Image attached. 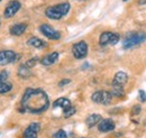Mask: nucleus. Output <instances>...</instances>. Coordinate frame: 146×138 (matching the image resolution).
Returning a JSON list of instances; mask_svg holds the SVG:
<instances>
[{
	"label": "nucleus",
	"mask_w": 146,
	"mask_h": 138,
	"mask_svg": "<svg viewBox=\"0 0 146 138\" xmlns=\"http://www.w3.org/2000/svg\"><path fill=\"white\" fill-rule=\"evenodd\" d=\"M70 8H71V5L69 2H62V3L55 5V6H52V7H48L45 10V15L50 19L60 20L65 15H68V13L70 11Z\"/></svg>",
	"instance_id": "2"
},
{
	"label": "nucleus",
	"mask_w": 146,
	"mask_h": 138,
	"mask_svg": "<svg viewBox=\"0 0 146 138\" xmlns=\"http://www.w3.org/2000/svg\"><path fill=\"white\" fill-rule=\"evenodd\" d=\"M39 130H40V125L38 122H32L24 130L23 136H24V138H37Z\"/></svg>",
	"instance_id": "10"
},
{
	"label": "nucleus",
	"mask_w": 146,
	"mask_h": 138,
	"mask_svg": "<svg viewBox=\"0 0 146 138\" xmlns=\"http://www.w3.org/2000/svg\"><path fill=\"white\" fill-rule=\"evenodd\" d=\"M123 1H127V0H123Z\"/></svg>",
	"instance_id": "29"
},
{
	"label": "nucleus",
	"mask_w": 146,
	"mask_h": 138,
	"mask_svg": "<svg viewBox=\"0 0 146 138\" xmlns=\"http://www.w3.org/2000/svg\"><path fill=\"white\" fill-rule=\"evenodd\" d=\"M139 100L142 102H145L146 101V93L144 90H139Z\"/></svg>",
	"instance_id": "26"
},
{
	"label": "nucleus",
	"mask_w": 146,
	"mask_h": 138,
	"mask_svg": "<svg viewBox=\"0 0 146 138\" xmlns=\"http://www.w3.org/2000/svg\"><path fill=\"white\" fill-rule=\"evenodd\" d=\"M54 138H68V135H66V133L64 130L60 129L54 134Z\"/></svg>",
	"instance_id": "22"
},
{
	"label": "nucleus",
	"mask_w": 146,
	"mask_h": 138,
	"mask_svg": "<svg viewBox=\"0 0 146 138\" xmlns=\"http://www.w3.org/2000/svg\"><path fill=\"white\" fill-rule=\"evenodd\" d=\"M71 101L66 98H58L57 100H55L54 104H53V108L56 109V108H62L63 111L68 110L69 108H71Z\"/></svg>",
	"instance_id": "14"
},
{
	"label": "nucleus",
	"mask_w": 146,
	"mask_h": 138,
	"mask_svg": "<svg viewBox=\"0 0 146 138\" xmlns=\"http://www.w3.org/2000/svg\"><path fill=\"white\" fill-rule=\"evenodd\" d=\"M72 54L78 60L84 58L88 54V44L84 40H80V42L75 43L72 47Z\"/></svg>",
	"instance_id": "6"
},
{
	"label": "nucleus",
	"mask_w": 146,
	"mask_h": 138,
	"mask_svg": "<svg viewBox=\"0 0 146 138\" xmlns=\"http://www.w3.org/2000/svg\"><path fill=\"white\" fill-rule=\"evenodd\" d=\"M18 75L23 79H26L28 76H31V71H29V68L26 66V64H23L18 68Z\"/></svg>",
	"instance_id": "19"
},
{
	"label": "nucleus",
	"mask_w": 146,
	"mask_h": 138,
	"mask_svg": "<svg viewBox=\"0 0 146 138\" xmlns=\"http://www.w3.org/2000/svg\"><path fill=\"white\" fill-rule=\"evenodd\" d=\"M11 88H13L11 83H9V82H7V81L0 82V94L9 92V91L11 90Z\"/></svg>",
	"instance_id": "20"
},
{
	"label": "nucleus",
	"mask_w": 146,
	"mask_h": 138,
	"mask_svg": "<svg viewBox=\"0 0 146 138\" xmlns=\"http://www.w3.org/2000/svg\"><path fill=\"white\" fill-rule=\"evenodd\" d=\"M39 32L44 35L45 37H47L48 39L52 40H57L61 38V34L60 32H57L56 29H54L52 26L47 25V24H43L39 26Z\"/></svg>",
	"instance_id": "8"
},
{
	"label": "nucleus",
	"mask_w": 146,
	"mask_h": 138,
	"mask_svg": "<svg viewBox=\"0 0 146 138\" xmlns=\"http://www.w3.org/2000/svg\"><path fill=\"white\" fill-rule=\"evenodd\" d=\"M79 1H82V0H79Z\"/></svg>",
	"instance_id": "30"
},
{
	"label": "nucleus",
	"mask_w": 146,
	"mask_h": 138,
	"mask_svg": "<svg viewBox=\"0 0 146 138\" xmlns=\"http://www.w3.org/2000/svg\"><path fill=\"white\" fill-rule=\"evenodd\" d=\"M146 40V34L145 33H130L125 36V38L123 39V48L129 50L133 47H136L138 45H141L142 43H144Z\"/></svg>",
	"instance_id": "3"
},
{
	"label": "nucleus",
	"mask_w": 146,
	"mask_h": 138,
	"mask_svg": "<svg viewBox=\"0 0 146 138\" xmlns=\"http://www.w3.org/2000/svg\"><path fill=\"white\" fill-rule=\"evenodd\" d=\"M75 111H76V109H75L74 107H71V108H69L68 110L64 111L63 116H64V118H70L71 116H73V115L75 113Z\"/></svg>",
	"instance_id": "21"
},
{
	"label": "nucleus",
	"mask_w": 146,
	"mask_h": 138,
	"mask_svg": "<svg viewBox=\"0 0 146 138\" xmlns=\"http://www.w3.org/2000/svg\"><path fill=\"white\" fill-rule=\"evenodd\" d=\"M111 99H112V94L109 91H104V90L96 91L91 96V100L94 104H105V105L109 104L111 102Z\"/></svg>",
	"instance_id": "4"
},
{
	"label": "nucleus",
	"mask_w": 146,
	"mask_h": 138,
	"mask_svg": "<svg viewBox=\"0 0 146 138\" xmlns=\"http://www.w3.org/2000/svg\"><path fill=\"white\" fill-rule=\"evenodd\" d=\"M101 120H102V117H101L100 115H98V113H93V115H90V116L87 118L86 123H87V126H88L89 128H92L93 126L98 125Z\"/></svg>",
	"instance_id": "17"
},
{
	"label": "nucleus",
	"mask_w": 146,
	"mask_h": 138,
	"mask_svg": "<svg viewBox=\"0 0 146 138\" xmlns=\"http://www.w3.org/2000/svg\"><path fill=\"white\" fill-rule=\"evenodd\" d=\"M36 62H37V58L35 57V58H32V60H28L25 64H26V66H28V68H33L35 64H36Z\"/></svg>",
	"instance_id": "23"
},
{
	"label": "nucleus",
	"mask_w": 146,
	"mask_h": 138,
	"mask_svg": "<svg viewBox=\"0 0 146 138\" xmlns=\"http://www.w3.org/2000/svg\"><path fill=\"white\" fill-rule=\"evenodd\" d=\"M120 37L118 34H115V33H111V32H105L100 35V38H99V44L101 46H107V45H116L118 42H119Z\"/></svg>",
	"instance_id": "5"
},
{
	"label": "nucleus",
	"mask_w": 146,
	"mask_h": 138,
	"mask_svg": "<svg viewBox=\"0 0 146 138\" xmlns=\"http://www.w3.org/2000/svg\"><path fill=\"white\" fill-rule=\"evenodd\" d=\"M128 81V75L120 71V72H117L115 78H113V81H112V86H124Z\"/></svg>",
	"instance_id": "12"
},
{
	"label": "nucleus",
	"mask_w": 146,
	"mask_h": 138,
	"mask_svg": "<svg viewBox=\"0 0 146 138\" xmlns=\"http://www.w3.org/2000/svg\"><path fill=\"white\" fill-rule=\"evenodd\" d=\"M48 107V97L42 89H27L21 98L23 110L29 113H42Z\"/></svg>",
	"instance_id": "1"
},
{
	"label": "nucleus",
	"mask_w": 146,
	"mask_h": 138,
	"mask_svg": "<svg viewBox=\"0 0 146 138\" xmlns=\"http://www.w3.org/2000/svg\"><path fill=\"white\" fill-rule=\"evenodd\" d=\"M110 93L112 94V97H116V98H121V97H124V94H125L124 86H112V90L110 91Z\"/></svg>",
	"instance_id": "18"
},
{
	"label": "nucleus",
	"mask_w": 146,
	"mask_h": 138,
	"mask_svg": "<svg viewBox=\"0 0 146 138\" xmlns=\"http://www.w3.org/2000/svg\"><path fill=\"white\" fill-rule=\"evenodd\" d=\"M21 8V3L19 2L18 0H11L7 6H6V8H5V17L6 18H11L14 17L17 13H18V10Z\"/></svg>",
	"instance_id": "9"
},
{
	"label": "nucleus",
	"mask_w": 146,
	"mask_h": 138,
	"mask_svg": "<svg viewBox=\"0 0 146 138\" xmlns=\"http://www.w3.org/2000/svg\"><path fill=\"white\" fill-rule=\"evenodd\" d=\"M26 28H27L26 24H15L10 27V34L14 36H20L25 33Z\"/></svg>",
	"instance_id": "16"
},
{
	"label": "nucleus",
	"mask_w": 146,
	"mask_h": 138,
	"mask_svg": "<svg viewBox=\"0 0 146 138\" xmlns=\"http://www.w3.org/2000/svg\"><path fill=\"white\" fill-rule=\"evenodd\" d=\"M70 82H71L70 80H62V81H61V82L58 83V86H65V84H69Z\"/></svg>",
	"instance_id": "27"
},
{
	"label": "nucleus",
	"mask_w": 146,
	"mask_h": 138,
	"mask_svg": "<svg viewBox=\"0 0 146 138\" xmlns=\"http://www.w3.org/2000/svg\"><path fill=\"white\" fill-rule=\"evenodd\" d=\"M0 1H1V0H0Z\"/></svg>",
	"instance_id": "31"
},
{
	"label": "nucleus",
	"mask_w": 146,
	"mask_h": 138,
	"mask_svg": "<svg viewBox=\"0 0 146 138\" xmlns=\"http://www.w3.org/2000/svg\"><path fill=\"white\" fill-rule=\"evenodd\" d=\"M58 55H60V54H58L57 52L51 53V54L46 55L45 57H43V58H42V61H40V63H42L43 65H45V66L53 65L54 63L57 62V60H58Z\"/></svg>",
	"instance_id": "13"
},
{
	"label": "nucleus",
	"mask_w": 146,
	"mask_h": 138,
	"mask_svg": "<svg viewBox=\"0 0 146 138\" xmlns=\"http://www.w3.org/2000/svg\"><path fill=\"white\" fill-rule=\"evenodd\" d=\"M27 45L28 46H32V47H35V48H44L46 46V43L44 40H42L40 38L33 36V37H31L27 40Z\"/></svg>",
	"instance_id": "15"
},
{
	"label": "nucleus",
	"mask_w": 146,
	"mask_h": 138,
	"mask_svg": "<svg viewBox=\"0 0 146 138\" xmlns=\"http://www.w3.org/2000/svg\"><path fill=\"white\" fill-rule=\"evenodd\" d=\"M116 127L113 120L111 119H102L98 123V129L100 133H109L111 130H113Z\"/></svg>",
	"instance_id": "11"
},
{
	"label": "nucleus",
	"mask_w": 146,
	"mask_h": 138,
	"mask_svg": "<svg viewBox=\"0 0 146 138\" xmlns=\"http://www.w3.org/2000/svg\"><path fill=\"white\" fill-rule=\"evenodd\" d=\"M8 79V72L7 71H2L0 72V82H3Z\"/></svg>",
	"instance_id": "24"
},
{
	"label": "nucleus",
	"mask_w": 146,
	"mask_h": 138,
	"mask_svg": "<svg viewBox=\"0 0 146 138\" xmlns=\"http://www.w3.org/2000/svg\"><path fill=\"white\" fill-rule=\"evenodd\" d=\"M146 0H138V5H145Z\"/></svg>",
	"instance_id": "28"
},
{
	"label": "nucleus",
	"mask_w": 146,
	"mask_h": 138,
	"mask_svg": "<svg viewBox=\"0 0 146 138\" xmlns=\"http://www.w3.org/2000/svg\"><path fill=\"white\" fill-rule=\"evenodd\" d=\"M19 58V55L14 51H1L0 52V65H8L15 63Z\"/></svg>",
	"instance_id": "7"
},
{
	"label": "nucleus",
	"mask_w": 146,
	"mask_h": 138,
	"mask_svg": "<svg viewBox=\"0 0 146 138\" xmlns=\"http://www.w3.org/2000/svg\"><path fill=\"white\" fill-rule=\"evenodd\" d=\"M141 111H142L141 105H134V108H133V110H131V115H138Z\"/></svg>",
	"instance_id": "25"
}]
</instances>
